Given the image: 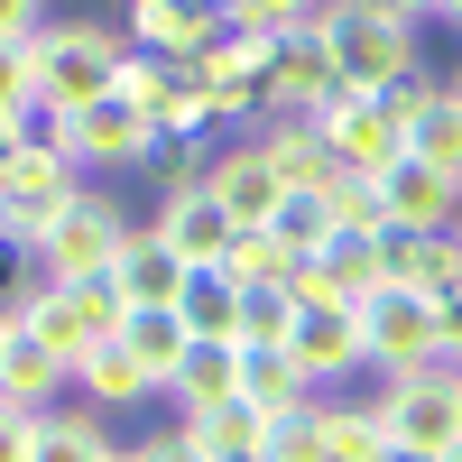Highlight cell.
Here are the masks:
<instances>
[{"label":"cell","instance_id":"ffe728a7","mask_svg":"<svg viewBox=\"0 0 462 462\" xmlns=\"http://www.w3.org/2000/svg\"><path fill=\"white\" fill-rule=\"evenodd\" d=\"M241 398L268 416V426H278V416H305L324 389L296 370V352H241Z\"/></svg>","mask_w":462,"mask_h":462},{"label":"cell","instance_id":"f546056e","mask_svg":"<svg viewBox=\"0 0 462 462\" xmlns=\"http://www.w3.org/2000/svg\"><path fill=\"white\" fill-rule=\"evenodd\" d=\"M268 462H324V398L305 416H278V426H268Z\"/></svg>","mask_w":462,"mask_h":462},{"label":"cell","instance_id":"9c48e42d","mask_svg":"<svg viewBox=\"0 0 462 462\" xmlns=\"http://www.w3.org/2000/svg\"><path fill=\"white\" fill-rule=\"evenodd\" d=\"M315 130L333 139L342 176H361V185H379V176H389V167L407 158V121H398V111L379 102V93H352V102H342L333 121H315Z\"/></svg>","mask_w":462,"mask_h":462},{"label":"cell","instance_id":"8d00e7d4","mask_svg":"<svg viewBox=\"0 0 462 462\" xmlns=\"http://www.w3.org/2000/svg\"><path fill=\"white\" fill-rule=\"evenodd\" d=\"M10 333H19V315H0V361H10Z\"/></svg>","mask_w":462,"mask_h":462},{"label":"cell","instance_id":"ac0fdd59","mask_svg":"<svg viewBox=\"0 0 462 462\" xmlns=\"http://www.w3.org/2000/svg\"><path fill=\"white\" fill-rule=\"evenodd\" d=\"M121 352H130L148 379H158V398H167V379L185 370L195 333H185V315H176V305H130V315H121Z\"/></svg>","mask_w":462,"mask_h":462},{"label":"cell","instance_id":"836d02e7","mask_svg":"<svg viewBox=\"0 0 462 462\" xmlns=\"http://www.w3.org/2000/svg\"><path fill=\"white\" fill-rule=\"evenodd\" d=\"M47 37V10H28V0H0V47H37Z\"/></svg>","mask_w":462,"mask_h":462},{"label":"cell","instance_id":"277c9868","mask_svg":"<svg viewBox=\"0 0 462 462\" xmlns=\"http://www.w3.org/2000/svg\"><path fill=\"white\" fill-rule=\"evenodd\" d=\"M121 287L111 278H93V287H37L28 305H19V333L37 342V352H56L65 370H84L102 342H121Z\"/></svg>","mask_w":462,"mask_h":462},{"label":"cell","instance_id":"52a82bcc","mask_svg":"<svg viewBox=\"0 0 462 462\" xmlns=\"http://www.w3.org/2000/svg\"><path fill=\"white\" fill-rule=\"evenodd\" d=\"M361 352H370V370H379V379L444 361L435 305H426V296H407V287H379V296H361Z\"/></svg>","mask_w":462,"mask_h":462},{"label":"cell","instance_id":"30bf717a","mask_svg":"<svg viewBox=\"0 0 462 462\" xmlns=\"http://www.w3.org/2000/svg\"><path fill=\"white\" fill-rule=\"evenodd\" d=\"M148 148H158V130H148L121 93L65 111V158H74V167H148Z\"/></svg>","mask_w":462,"mask_h":462},{"label":"cell","instance_id":"d6a6232c","mask_svg":"<svg viewBox=\"0 0 462 462\" xmlns=\"http://www.w3.org/2000/svg\"><path fill=\"white\" fill-rule=\"evenodd\" d=\"M130 462H204V444L185 435V426H158V435H139V444H130Z\"/></svg>","mask_w":462,"mask_h":462},{"label":"cell","instance_id":"ba28073f","mask_svg":"<svg viewBox=\"0 0 462 462\" xmlns=\"http://www.w3.org/2000/svg\"><path fill=\"white\" fill-rule=\"evenodd\" d=\"M379 287H407V296L444 305L462 287V231H398V222H379Z\"/></svg>","mask_w":462,"mask_h":462},{"label":"cell","instance_id":"f1b7e54d","mask_svg":"<svg viewBox=\"0 0 462 462\" xmlns=\"http://www.w3.org/2000/svg\"><path fill=\"white\" fill-rule=\"evenodd\" d=\"M222 278L231 287H296V259L278 250V231H241L231 259H222Z\"/></svg>","mask_w":462,"mask_h":462},{"label":"cell","instance_id":"d4e9b609","mask_svg":"<svg viewBox=\"0 0 462 462\" xmlns=\"http://www.w3.org/2000/svg\"><path fill=\"white\" fill-rule=\"evenodd\" d=\"M407 158H426L435 176H453L462 185V102H453V84L416 111V130H407Z\"/></svg>","mask_w":462,"mask_h":462},{"label":"cell","instance_id":"f35d334b","mask_svg":"<svg viewBox=\"0 0 462 462\" xmlns=\"http://www.w3.org/2000/svg\"><path fill=\"white\" fill-rule=\"evenodd\" d=\"M453 102H462V74H453Z\"/></svg>","mask_w":462,"mask_h":462},{"label":"cell","instance_id":"484cf974","mask_svg":"<svg viewBox=\"0 0 462 462\" xmlns=\"http://www.w3.org/2000/svg\"><path fill=\"white\" fill-rule=\"evenodd\" d=\"M324 462H389L379 407H342V398H324Z\"/></svg>","mask_w":462,"mask_h":462},{"label":"cell","instance_id":"3957f363","mask_svg":"<svg viewBox=\"0 0 462 462\" xmlns=\"http://www.w3.org/2000/svg\"><path fill=\"white\" fill-rule=\"evenodd\" d=\"M379 435H389L398 453H453L462 444V370L453 361H426V370H398V379H379Z\"/></svg>","mask_w":462,"mask_h":462},{"label":"cell","instance_id":"5b68a950","mask_svg":"<svg viewBox=\"0 0 462 462\" xmlns=\"http://www.w3.org/2000/svg\"><path fill=\"white\" fill-rule=\"evenodd\" d=\"M130 213L111 204V195H93L84 185V204H74L65 222H56V241L37 250V268H47V287H93V278H111L121 268V250H130Z\"/></svg>","mask_w":462,"mask_h":462},{"label":"cell","instance_id":"83f0119b","mask_svg":"<svg viewBox=\"0 0 462 462\" xmlns=\"http://www.w3.org/2000/svg\"><path fill=\"white\" fill-rule=\"evenodd\" d=\"M268 231H278V250H287V259L305 268V259H315V250L333 241V195H287Z\"/></svg>","mask_w":462,"mask_h":462},{"label":"cell","instance_id":"8992f818","mask_svg":"<svg viewBox=\"0 0 462 462\" xmlns=\"http://www.w3.org/2000/svg\"><path fill=\"white\" fill-rule=\"evenodd\" d=\"M84 204V185H74V158H37V148H19L10 176H0V231L28 250H47L56 241V222Z\"/></svg>","mask_w":462,"mask_h":462},{"label":"cell","instance_id":"5bb4252c","mask_svg":"<svg viewBox=\"0 0 462 462\" xmlns=\"http://www.w3.org/2000/svg\"><path fill=\"white\" fill-rule=\"evenodd\" d=\"M204 185H213V204L231 213V231H268V222H278V204H287V176L268 167L250 139H241V148H222Z\"/></svg>","mask_w":462,"mask_h":462},{"label":"cell","instance_id":"60d3db41","mask_svg":"<svg viewBox=\"0 0 462 462\" xmlns=\"http://www.w3.org/2000/svg\"><path fill=\"white\" fill-rule=\"evenodd\" d=\"M121 462H130V444H121Z\"/></svg>","mask_w":462,"mask_h":462},{"label":"cell","instance_id":"2e32d148","mask_svg":"<svg viewBox=\"0 0 462 462\" xmlns=\"http://www.w3.org/2000/svg\"><path fill=\"white\" fill-rule=\"evenodd\" d=\"M250 148L287 176V195H333L342 185V158H333V139L315 121H268V130H250Z\"/></svg>","mask_w":462,"mask_h":462},{"label":"cell","instance_id":"7c38bea8","mask_svg":"<svg viewBox=\"0 0 462 462\" xmlns=\"http://www.w3.org/2000/svg\"><path fill=\"white\" fill-rule=\"evenodd\" d=\"M287 352H296V370L315 379V389L342 379V370H370V352H361V305H296Z\"/></svg>","mask_w":462,"mask_h":462},{"label":"cell","instance_id":"6da1fadb","mask_svg":"<svg viewBox=\"0 0 462 462\" xmlns=\"http://www.w3.org/2000/svg\"><path fill=\"white\" fill-rule=\"evenodd\" d=\"M333 74L352 93H389L407 74H426V10H389V0H342V10H315Z\"/></svg>","mask_w":462,"mask_h":462},{"label":"cell","instance_id":"4fadbf2b","mask_svg":"<svg viewBox=\"0 0 462 462\" xmlns=\"http://www.w3.org/2000/svg\"><path fill=\"white\" fill-rule=\"evenodd\" d=\"M213 28H222V10H204V0H139V10H121V37H130L139 56H158V65L204 56Z\"/></svg>","mask_w":462,"mask_h":462},{"label":"cell","instance_id":"d6986e66","mask_svg":"<svg viewBox=\"0 0 462 462\" xmlns=\"http://www.w3.org/2000/svg\"><path fill=\"white\" fill-rule=\"evenodd\" d=\"M185 278H195V268H185L158 231H130V250H121V268H111V287H121V305H176L185 296Z\"/></svg>","mask_w":462,"mask_h":462},{"label":"cell","instance_id":"4316f807","mask_svg":"<svg viewBox=\"0 0 462 462\" xmlns=\"http://www.w3.org/2000/svg\"><path fill=\"white\" fill-rule=\"evenodd\" d=\"M296 287H241V352H287Z\"/></svg>","mask_w":462,"mask_h":462},{"label":"cell","instance_id":"1f68e13d","mask_svg":"<svg viewBox=\"0 0 462 462\" xmlns=\"http://www.w3.org/2000/svg\"><path fill=\"white\" fill-rule=\"evenodd\" d=\"M37 111V47H0V121Z\"/></svg>","mask_w":462,"mask_h":462},{"label":"cell","instance_id":"44dd1931","mask_svg":"<svg viewBox=\"0 0 462 462\" xmlns=\"http://www.w3.org/2000/svg\"><path fill=\"white\" fill-rule=\"evenodd\" d=\"M185 435L204 444V462H268V416L250 398H231V407H204V416H185Z\"/></svg>","mask_w":462,"mask_h":462},{"label":"cell","instance_id":"e575fe53","mask_svg":"<svg viewBox=\"0 0 462 462\" xmlns=\"http://www.w3.org/2000/svg\"><path fill=\"white\" fill-rule=\"evenodd\" d=\"M28 453H37V416L0 407V462H28Z\"/></svg>","mask_w":462,"mask_h":462},{"label":"cell","instance_id":"ab89813d","mask_svg":"<svg viewBox=\"0 0 462 462\" xmlns=\"http://www.w3.org/2000/svg\"><path fill=\"white\" fill-rule=\"evenodd\" d=\"M444 19H453V28H462V10H444Z\"/></svg>","mask_w":462,"mask_h":462},{"label":"cell","instance_id":"9a60e30c","mask_svg":"<svg viewBox=\"0 0 462 462\" xmlns=\"http://www.w3.org/2000/svg\"><path fill=\"white\" fill-rule=\"evenodd\" d=\"M379 213H389L398 231H462V185L435 176L426 158H398L389 176H379Z\"/></svg>","mask_w":462,"mask_h":462},{"label":"cell","instance_id":"d590c367","mask_svg":"<svg viewBox=\"0 0 462 462\" xmlns=\"http://www.w3.org/2000/svg\"><path fill=\"white\" fill-rule=\"evenodd\" d=\"M435 333H444V361L462 370V287H453V296L435 305Z\"/></svg>","mask_w":462,"mask_h":462},{"label":"cell","instance_id":"74e56055","mask_svg":"<svg viewBox=\"0 0 462 462\" xmlns=\"http://www.w3.org/2000/svg\"><path fill=\"white\" fill-rule=\"evenodd\" d=\"M389 462H435V453H398V444H389Z\"/></svg>","mask_w":462,"mask_h":462},{"label":"cell","instance_id":"cb8c5ba5","mask_svg":"<svg viewBox=\"0 0 462 462\" xmlns=\"http://www.w3.org/2000/svg\"><path fill=\"white\" fill-rule=\"evenodd\" d=\"M176 315H185L195 342H241V287H231L222 268H195L185 296H176Z\"/></svg>","mask_w":462,"mask_h":462},{"label":"cell","instance_id":"603a6c76","mask_svg":"<svg viewBox=\"0 0 462 462\" xmlns=\"http://www.w3.org/2000/svg\"><path fill=\"white\" fill-rule=\"evenodd\" d=\"M74 389H84V407H93V416H111V407H139V398H158V379H148V370L121 352V342H102V352H93L84 370H74Z\"/></svg>","mask_w":462,"mask_h":462},{"label":"cell","instance_id":"7a4b0ae2","mask_svg":"<svg viewBox=\"0 0 462 462\" xmlns=\"http://www.w3.org/2000/svg\"><path fill=\"white\" fill-rule=\"evenodd\" d=\"M121 65H130L121 19H93V10L47 19V37H37V102L47 111H84V102H102L121 84Z\"/></svg>","mask_w":462,"mask_h":462},{"label":"cell","instance_id":"7402d4cb","mask_svg":"<svg viewBox=\"0 0 462 462\" xmlns=\"http://www.w3.org/2000/svg\"><path fill=\"white\" fill-rule=\"evenodd\" d=\"M28 462H121V444H111V426L93 407H56V416H37V453Z\"/></svg>","mask_w":462,"mask_h":462},{"label":"cell","instance_id":"8fae6325","mask_svg":"<svg viewBox=\"0 0 462 462\" xmlns=\"http://www.w3.org/2000/svg\"><path fill=\"white\" fill-rule=\"evenodd\" d=\"M148 231H158V241H167L185 268H222V259H231V241H241V231H231V213L213 204V185H176V195H158Z\"/></svg>","mask_w":462,"mask_h":462},{"label":"cell","instance_id":"4dcf8cb0","mask_svg":"<svg viewBox=\"0 0 462 462\" xmlns=\"http://www.w3.org/2000/svg\"><path fill=\"white\" fill-rule=\"evenodd\" d=\"M37 287H47V268H37V250L0 231V315H19V305H28Z\"/></svg>","mask_w":462,"mask_h":462},{"label":"cell","instance_id":"e0dca14e","mask_svg":"<svg viewBox=\"0 0 462 462\" xmlns=\"http://www.w3.org/2000/svg\"><path fill=\"white\" fill-rule=\"evenodd\" d=\"M231 398H241V342H195V352H185V370L167 379L176 426H185V416H204V407H231Z\"/></svg>","mask_w":462,"mask_h":462}]
</instances>
